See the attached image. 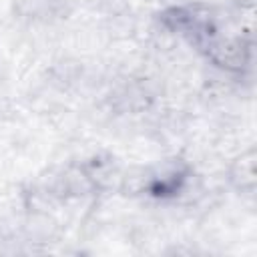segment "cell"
<instances>
[{
    "label": "cell",
    "instance_id": "6da1fadb",
    "mask_svg": "<svg viewBox=\"0 0 257 257\" xmlns=\"http://www.w3.org/2000/svg\"><path fill=\"white\" fill-rule=\"evenodd\" d=\"M253 159H255V155L251 151V153L243 155L241 159H237V163L231 169V181L239 189H247V191L253 189V183H255V161Z\"/></svg>",
    "mask_w": 257,
    "mask_h": 257
},
{
    "label": "cell",
    "instance_id": "7a4b0ae2",
    "mask_svg": "<svg viewBox=\"0 0 257 257\" xmlns=\"http://www.w3.org/2000/svg\"><path fill=\"white\" fill-rule=\"evenodd\" d=\"M56 231V223L48 217V213H32L26 225V235L32 241H48Z\"/></svg>",
    "mask_w": 257,
    "mask_h": 257
}]
</instances>
